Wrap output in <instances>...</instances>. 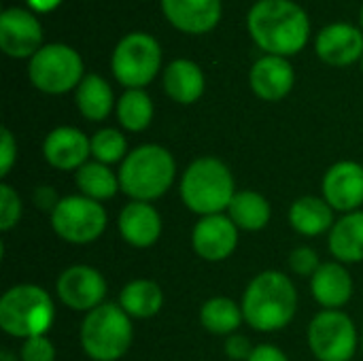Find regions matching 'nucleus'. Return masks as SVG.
Listing matches in <instances>:
<instances>
[{
  "label": "nucleus",
  "instance_id": "obj_1",
  "mask_svg": "<svg viewBox=\"0 0 363 361\" xmlns=\"http://www.w3.org/2000/svg\"><path fill=\"white\" fill-rule=\"evenodd\" d=\"M251 38L268 55H294L308 40L311 23L306 11L291 0H259L247 17Z\"/></svg>",
  "mask_w": 363,
  "mask_h": 361
},
{
  "label": "nucleus",
  "instance_id": "obj_2",
  "mask_svg": "<svg viewBox=\"0 0 363 361\" xmlns=\"http://www.w3.org/2000/svg\"><path fill=\"white\" fill-rule=\"evenodd\" d=\"M245 321L257 332H279L296 315L298 294L287 274L266 270L257 274L242 296Z\"/></svg>",
  "mask_w": 363,
  "mask_h": 361
},
{
  "label": "nucleus",
  "instance_id": "obj_3",
  "mask_svg": "<svg viewBox=\"0 0 363 361\" xmlns=\"http://www.w3.org/2000/svg\"><path fill=\"white\" fill-rule=\"evenodd\" d=\"M177 174L174 157L160 145H140L125 155L119 168V185L134 202L162 198Z\"/></svg>",
  "mask_w": 363,
  "mask_h": 361
},
{
  "label": "nucleus",
  "instance_id": "obj_4",
  "mask_svg": "<svg viewBox=\"0 0 363 361\" xmlns=\"http://www.w3.org/2000/svg\"><path fill=\"white\" fill-rule=\"evenodd\" d=\"M236 196L230 168L217 157H200L189 164L181 179V198L185 206L202 217L221 215Z\"/></svg>",
  "mask_w": 363,
  "mask_h": 361
},
{
  "label": "nucleus",
  "instance_id": "obj_5",
  "mask_svg": "<svg viewBox=\"0 0 363 361\" xmlns=\"http://www.w3.org/2000/svg\"><path fill=\"white\" fill-rule=\"evenodd\" d=\"M53 319V300L38 285H15L0 298V328L13 338L45 336Z\"/></svg>",
  "mask_w": 363,
  "mask_h": 361
},
{
  "label": "nucleus",
  "instance_id": "obj_6",
  "mask_svg": "<svg viewBox=\"0 0 363 361\" xmlns=\"http://www.w3.org/2000/svg\"><path fill=\"white\" fill-rule=\"evenodd\" d=\"M134 338L130 315L119 304H100L81 323V347L94 361L121 360Z\"/></svg>",
  "mask_w": 363,
  "mask_h": 361
},
{
  "label": "nucleus",
  "instance_id": "obj_7",
  "mask_svg": "<svg viewBox=\"0 0 363 361\" xmlns=\"http://www.w3.org/2000/svg\"><path fill=\"white\" fill-rule=\"evenodd\" d=\"M28 77L32 85L45 94H66L83 81V62L68 45H45L32 55Z\"/></svg>",
  "mask_w": 363,
  "mask_h": 361
},
{
  "label": "nucleus",
  "instance_id": "obj_8",
  "mask_svg": "<svg viewBox=\"0 0 363 361\" xmlns=\"http://www.w3.org/2000/svg\"><path fill=\"white\" fill-rule=\"evenodd\" d=\"M162 64V49L149 34H128L113 51V74L128 89H140L153 81Z\"/></svg>",
  "mask_w": 363,
  "mask_h": 361
},
{
  "label": "nucleus",
  "instance_id": "obj_9",
  "mask_svg": "<svg viewBox=\"0 0 363 361\" xmlns=\"http://www.w3.org/2000/svg\"><path fill=\"white\" fill-rule=\"evenodd\" d=\"M53 232L72 245H89L106 230V211L87 196H66L51 213Z\"/></svg>",
  "mask_w": 363,
  "mask_h": 361
},
{
  "label": "nucleus",
  "instance_id": "obj_10",
  "mask_svg": "<svg viewBox=\"0 0 363 361\" xmlns=\"http://www.w3.org/2000/svg\"><path fill=\"white\" fill-rule=\"evenodd\" d=\"M308 345L319 361H349L357 351V330L342 311H321L308 326Z\"/></svg>",
  "mask_w": 363,
  "mask_h": 361
},
{
  "label": "nucleus",
  "instance_id": "obj_11",
  "mask_svg": "<svg viewBox=\"0 0 363 361\" xmlns=\"http://www.w3.org/2000/svg\"><path fill=\"white\" fill-rule=\"evenodd\" d=\"M57 296L68 309L89 313L104 304L102 300L106 296V281L91 266H72L60 274Z\"/></svg>",
  "mask_w": 363,
  "mask_h": 361
},
{
  "label": "nucleus",
  "instance_id": "obj_12",
  "mask_svg": "<svg viewBox=\"0 0 363 361\" xmlns=\"http://www.w3.org/2000/svg\"><path fill=\"white\" fill-rule=\"evenodd\" d=\"M194 251L206 262H223L238 247V228L228 215L202 217L191 234Z\"/></svg>",
  "mask_w": 363,
  "mask_h": 361
},
{
  "label": "nucleus",
  "instance_id": "obj_13",
  "mask_svg": "<svg viewBox=\"0 0 363 361\" xmlns=\"http://www.w3.org/2000/svg\"><path fill=\"white\" fill-rule=\"evenodd\" d=\"M323 200L340 213H355L363 204V166L338 162L323 177Z\"/></svg>",
  "mask_w": 363,
  "mask_h": 361
},
{
  "label": "nucleus",
  "instance_id": "obj_14",
  "mask_svg": "<svg viewBox=\"0 0 363 361\" xmlns=\"http://www.w3.org/2000/svg\"><path fill=\"white\" fill-rule=\"evenodd\" d=\"M38 19L23 9H6L0 17V47L11 57H30L40 49Z\"/></svg>",
  "mask_w": 363,
  "mask_h": 361
},
{
  "label": "nucleus",
  "instance_id": "obj_15",
  "mask_svg": "<svg viewBox=\"0 0 363 361\" xmlns=\"http://www.w3.org/2000/svg\"><path fill=\"white\" fill-rule=\"evenodd\" d=\"M43 155L45 162L57 170H79L91 155V138L70 126L55 128L43 143Z\"/></svg>",
  "mask_w": 363,
  "mask_h": 361
},
{
  "label": "nucleus",
  "instance_id": "obj_16",
  "mask_svg": "<svg viewBox=\"0 0 363 361\" xmlns=\"http://www.w3.org/2000/svg\"><path fill=\"white\" fill-rule=\"evenodd\" d=\"M166 19L181 32L204 34L221 19V0H162Z\"/></svg>",
  "mask_w": 363,
  "mask_h": 361
},
{
  "label": "nucleus",
  "instance_id": "obj_17",
  "mask_svg": "<svg viewBox=\"0 0 363 361\" xmlns=\"http://www.w3.org/2000/svg\"><path fill=\"white\" fill-rule=\"evenodd\" d=\"M315 49L323 62L349 66L363 57V34L351 23H332L319 32Z\"/></svg>",
  "mask_w": 363,
  "mask_h": 361
},
{
  "label": "nucleus",
  "instance_id": "obj_18",
  "mask_svg": "<svg viewBox=\"0 0 363 361\" xmlns=\"http://www.w3.org/2000/svg\"><path fill=\"white\" fill-rule=\"evenodd\" d=\"M249 83L262 100H281L294 87V68L285 57L266 55L257 60L249 72Z\"/></svg>",
  "mask_w": 363,
  "mask_h": 361
},
{
  "label": "nucleus",
  "instance_id": "obj_19",
  "mask_svg": "<svg viewBox=\"0 0 363 361\" xmlns=\"http://www.w3.org/2000/svg\"><path fill=\"white\" fill-rule=\"evenodd\" d=\"M119 234L130 247H153L162 234V217L149 202H130L119 215Z\"/></svg>",
  "mask_w": 363,
  "mask_h": 361
},
{
  "label": "nucleus",
  "instance_id": "obj_20",
  "mask_svg": "<svg viewBox=\"0 0 363 361\" xmlns=\"http://www.w3.org/2000/svg\"><path fill=\"white\" fill-rule=\"evenodd\" d=\"M311 291L323 309L336 311L351 300L353 279L340 262H325L313 274Z\"/></svg>",
  "mask_w": 363,
  "mask_h": 361
},
{
  "label": "nucleus",
  "instance_id": "obj_21",
  "mask_svg": "<svg viewBox=\"0 0 363 361\" xmlns=\"http://www.w3.org/2000/svg\"><path fill=\"white\" fill-rule=\"evenodd\" d=\"M330 251L340 264L363 262V211L347 213L330 232Z\"/></svg>",
  "mask_w": 363,
  "mask_h": 361
},
{
  "label": "nucleus",
  "instance_id": "obj_22",
  "mask_svg": "<svg viewBox=\"0 0 363 361\" xmlns=\"http://www.w3.org/2000/svg\"><path fill=\"white\" fill-rule=\"evenodd\" d=\"M289 223L302 236H319L334 228V209L317 196H304L289 209Z\"/></svg>",
  "mask_w": 363,
  "mask_h": 361
},
{
  "label": "nucleus",
  "instance_id": "obj_23",
  "mask_svg": "<svg viewBox=\"0 0 363 361\" xmlns=\"http://www.w3.org/2000/svg\"><path fill=\"white\" fill-rule=\"evenodd\" d=\"M164 89L179 104H191L204 94V72L189 60H174L164 72Z\"/></svg>",
  "mask_w": 363,
  "mask_h": 361
},
{
  "label": "nucleus",
  "instance_id": "obj_24",
  "mask_svg": "<svg viewBox=\"0 0 363 361\" xmlns=\"http://www.w3.org/2000/svg\"><path fill=\"white\" fill-rule=\"evenodd\" d=\"M228 213H230L228 217L234 221V226L238 230H245V232L264 230L270 223V217H272L270 202L262 194L251 191V189L236 191V196L230 202Z\"/></svg>",
  "mask_w": 363,
  "mask_h": 361
},
{
  "label": "nucleus",
  "instance_id": "obj_25",
  "mask_svg": "<svg viewBox=\"0 0 363 361\" xmlns=\"http://www.w3.org/2000/svg\"><path fill=\"white\" fill-rule=\"evenodd\" d=\"M162 304H164V294L160 285L149 279H136L128 283L119 296V306L130 317H136V319L155 317L162 311Z\"/></svg>",
  "mask_w": 363,
  "mask_h": 361
},
{
  "label": "nucleus",
  "instance_id": "obj_26",
  "mask_svg": "<svg viewBox=\"0 0 363 361\" xmlns=\"http://www.w3.org/2000/svg\"><path fill=\"white\" fill-rule=\"evenodd\" d=\"M77 106L89 121H102L113 109V89L98 74H85L77 87Z\"/></svg>",
  "mask_w": 363,
  "mask_h": 361
},
{
  "label": "nucleus",
  "instance_id": "obj_27",
  "mask_svg": "<svg viewBox=\"0 0 363 361\" xmlns=\"http://www.w3.org/2000/svg\"><path fill=\"white\" fill-rule=\"evenodd\" d=\"M242 306L230 298H211L200 309V323L217 336H232L242 323Z\"/></svg>",
  "mask_w": 363,
  "mask_h": 361
},
{
  "label": "nucleus",
  "instance_id": "obj_28",
  "mask_svg": "<svg viewBox=\"0 0 363 361\" xmlns=\"http://www.w3.org/2000/svg\"><path fill=\"white\" fill-rule=\"evenodd\" d=\"M77 187L81 189V196H87L96 202L108 200L119 191V177L100 162H87L77 170Z\"/></svg>",
  "mask_w": 363,
  "mask_h": 361
},
{
  "label": "nucleus",
  "instance_id": "obj_29",
  "mask_svg": "<svg viewBox=\"0 0 363 361\" xmlns=\"http://www.w3.org/2000/svg\"><path fill=\"white\" fill-rule=\"evenodd\" d=\"M117 119L130 132H143L153 119V102L143 89H128L117 102Z\"/></svg>",
  "mask_w": 363,
  "mask_h": 361
},
{
  "label": "nucleus",
  "instance_id": "obj_30",
  "mask_svg": "<svg viewBox=\"0 0 363 361\" xmlns=\"http://www.w3.org/2000/svg\"><path fill=\"white\" fill-rule=\"evenodd\" d=\"M125 151H128L125 136L119 130H115V128L98 130L91 136V155L100 164L111 166L115 162H123L125 160Z\"/></svg>",
  "mask_w": 363,
  "mask_h": 361
},
{
  "label": "nucleus",
  "instance_id": "obj_31",
  "mask_svg": "<svg viewBox=\"0 0 363 361\" xmlns=\"http://www.w3.org/2000/svg\"><path fill=\"white\" fill-rule=\"evenodd\" d=\"M21 219V200L9 183H0V230H13Z\"/></svg>",
  "mask_w": 363,
  "mask_h": 361
},
{
  "label": "nucleus",
  "instance_id": "obj_32",
  "mask_svg": "<svg viewBox=\"0 0 363 361\" xmlns=\"http://www.w3.org/2000/svg\"><path fill=\"white\" fill-rule=\"evenodd\" d=\"M21 361H55V347L47 336H34L23 340L21 351H19Z\"/></svg>",
  "mask_w": 363,
  "mask_h": 361
},
{
  "label": "nucleus",
  "instance_id": "obj_33",
  "mask_svg": "<svg viewBox=\"0 0 363 361\" xmlns=\"http://www.w3.org/2000/svg\"><path fill=\"white\" fill-rule=\"evenodd\" d=\"M319 266H321L319 255L311 247H298L289 255V268L298 277H311L313 279V274L319 270Z\"/></svg>",
  "mask_w": 363,
  "mask_h": 361
},
{
  "label": "nucleus",
  "instance_id": "obj_34",
  "mask_svg": "<svg viewBox=\"0 0 363 361\" xmlns=\"http://www.w3.org/2000/svg\"><path fill=\"white\" fill-rule=\"evenodd\" d=\"M0 136H2V145H0V177H6L11 172L15 160H17V143H15L13 134L6 128H2Z\"/></svg>",
  "mask_w": 363,
  "mask_h": 361
},
{
  "label": "nucleus",
  "instance_id": "obj_35",
  "mask_svg": "<svg viewBox=\"0 0 363 361\" xmlns=\"http://www.w3.org/2000/svg\"><path fill=\"white\" fill-rule=\"evenodd\" d=\"M253 349L255 347H251L249 338L247 336H240V334H232L225 340V355L234 361H249Z\"/></svg>",
  "mask_w": 363,
  "mask_h": 361
},
{
  "label": "nucleus",
  "instance_id": "obj_36",
  "mask_svg": "<svg viewBox=\"0 0 363 361\" xmlns=\"http://www.w3.org/2000/svg\"><path fill=\"white\" fill-rule=\"evenodd\" d=\"M249 361H289L287 355L279 349V347H272V345H259L253 349Z\"/></svg>",
  "mask_w": 363,
  "mask_h": 361
},
{
  "label": "nucleus",
  "instance_id": "obj_37",
  "mask_svg": "<svg viewBox=\"0 0 363 361\" xmlns=\"http://www.w3.org/2000/svg\"><path fill=\"white\" fill-rule=\"evenodd\" d=\"M34 202L40 206V209H45V211H51L53 213V209L57 206V198H55V191L51 189V187H38L36 189V194H34Z\"/></svg>",
  "mask_w": 363,
  "mask_h": 361
},
{
  "label": "nucleus",
  "instance_id": "obj_38",
  "mask_svg": "<svg viewBox=\"0 0 363 361\" xmlns=\"http://www.w3.org/2000/svg\"><path fill=\"white\" fill-rule=\"evenodd\" d=\"M60 2H62V0H28V4H30L34 11H43V13L53 11Z\"/></svg>",
  "mask_w": 363,
  "mask_h": 361
},
{
  "label": "nucleus",
  "instance_id": "obj_39",
  "mask_svg": "<svg viewBox=\"0 0 363 361\" xmlns=\"http://www.w3.org/2000/svg\"><path fill=\"white\" fill-rule=\"evenodd\" d=\"M0 361H17V360H15V355H13V353L2 351V353H0Z\"/></svg>",
  "mask_w": 363,
  "mask_h": 361
},
{
  "label": "nucleus",
  "instance_id": "obj_40",
  "mask_svg": "<svg viewBox=\"0 0 363 361\" xmlns=\"http://www.w3.org/2000/svg\"><path fill=\"white\" fill-rule=\"evenodd\" d=\"M362 70H363V57H362Z\"/></svg>",
  "mask_w": 363,
  "mask_h": 361
},
{
  "label": "nucleus",
  "instance_id": "obj_41",
  "mask_svg": "<svg viewBox=\"0 0 363 361\" xmlns=\"http://www.w3.org/2000/svg\"><path fill=\"white\" fill-rule=\"evenodd\" d=\"M362 23H363V11H362Z\"/></svg>",
  "mask_w": 363,
  "mask_h": 361
},
{
  "label": "nucleus",
  "instance_id": "obj_42",
  "mask_svg": "<svg viewBox=\"0 0 363 361\" xmlns=\"http://www.w3.org/2000/svg\"><path fill=\"white\" fill-rule=\"evenodd\" d=\"M362 345H363V338H362Z\"/></svg>",
  "mask_w": 363,
  "mask_h": 361
}]
</instances>
